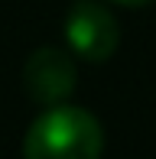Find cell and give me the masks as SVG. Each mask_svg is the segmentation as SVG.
<instances>
[{
  "label": "cell",
  "mask_w": 156,
  "mask_h": 159,
  "mask_svg": "<svg viewBox=\"0 0 156 159\" xmlns=\"http://www.w3.org/2000/svg\"><path fill=\"white\" fill-rule=\"evenodd\" d=\"M65 36L68 46L88 62H104L117 49V20L101 3L78 0L65 16Z\"/></svg>",
  "instance_id": "cell-2"
},
{
  "label": "cell",
  "mask_w": 156,
  "mask_h": 159,
  "mask_svg": "<svg viewBox=\"0 0 156 159\" xmlns=\"http://www.w3.org/2000/svg\"><path fill=\"white\" fill-rule=\"evenodd\" d=\"M23 84L36 101L55 104V101L68 98L75 88V62L62 49H36L26 59Z\"/></svg>",
  "instance_id": "cell-3"
},
{
  "label": "cell",
  "mask_w": 156,
  "mask_h": 159,
  "mask_svg": "<svg viewBox=\"0 0 156 159\" xmlns=\"http://www.w3.org/2000/svg\"><path fill=\"white\" fill-rule=\"evenodd\" d=\"M114 3H124V7H146V3H153V0H114Z\"/></svg>",
  "instance_id": "cell-4"
},
{
  "label": "cell",
  "mask_w": 156,
  "mask_h": 159,
  "mask_svg": "<svg viewBox=\"0 0 156 159\" xmlns=\"http://www.w3.org/2000/svg\"><path fill=\"white\" fill-rule=\"evenodd\" d=\"M104 149L101 124L81 107H52L30 127L26 159H98Z\"/></svg>",
  "instance_id": "cell-1"
}]
</instances>
